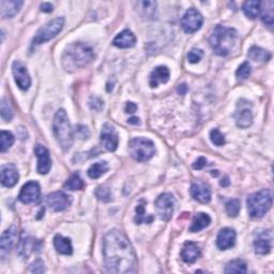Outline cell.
Returning <instances> with one entry per match:
<instances>
[{
	"label": "cell",
	"instance_id": "obj_44",
	"mask_svg": "<svg viewBox=\"0 0 274 274\" xmlns=\"http://www.w3.org/2000/svg\"><path fill=\"white\" fill-rule=\"evenodd\" d=\"M76 134L81 139H86L90 135L88 129L85 126H77L76 127Z\"/></svg>",
	"mask_w": 274,
	"mask_h": 274
},
{
	"label": "cell",
	"instance_id": "obj_3",
	"mask_svg": "<svg viewBox=\"0 0 274 274\" xmlns=\"http://www.w3.org/2000/svg\"><path fill=\"white\" fill-rule=\"evenodd\" d=\"M237 37L236 29L219 25L213 29L209 38V44L217 55L224 57L229 55L234 49Z\"/></svg>",
	"mask_w": 274,
	"mask_h": 274
},
{
	"label": "cell",
	"instance_id": "obj_19",
	"mask_svg": "<svg viewBox=\"0 0 274 274\" xmlns=\"http://www.w3.org/2000/svg\"><path fill=\"white\" fill-rule=\"evenodd\" d=\"M236 231L229 228V227H225L219 230L218 238H217V246L219 249L222 251H225V249L231 248L232 247L235 246L236 243Z\"/></svg>",
	"mask_w": 274,
	"mask_h": 274
},
{
	"label": "cell",
	"instance_id": "obj_15",
	"mask_svg": "<svg viewBox=\"0 0 274 274\" xmlns=\"http://www.w3.org/2000/svg\"><path fill=\"white\" fill-rule=\"evenodd\" d=\"M255 253L259 255L269 254L272 248V232L270 230L261 231L254 240Z\"/></svg>",
	"mask_w": 274,
	"mask_h": 274
},
{
	"label": "cell",
	"instance_id": "obj_4",
	"mask_svg": "<svg viewBox=\"0 0 274 274\" xmlns=\"http://www.w3.org/2000/svg\"><path fill=\"white\" fill-rule=\"evenodd\" d=\"M53 131L56 139L63 150H69L73 145V130L71 127L67 112L64 110H59L53 120Z\"/></svg>",
	"mask_w": 274,
	"mask_h": 274
},
{
	"label": "cell",
	"instance_id": "obj_20",
	"mask_svg": "<svg viewBox=\"0 0 274 274\" xmlns=\"http://www.w3.org/2000/svg\"><path fill=\"white\" fill-rule=\"evenodd\" d=\"M169 69L165 65H160L154 69L149 76V84L151 88H157L160 84H165L169 81Z\"/></svg>",
	"mask_w": 274,
	"mask_h": 274
},
{
	"label": "cell",
	"instance_id": "obj_29",
	"mask_svg": "<svg viewBox=\"0 0 274 274\" xmlns=\"http://www.w3.org/2000/svg\"><path fill=\"white\" fill-rule=\"evenodd\" d=\"M248 59H251L253 61H260V62H267L271 59V53L268 52L261 47L258 46H252L247 53Z\"/></svg>",
	"mask_w": 274,
	"mask_h": 274
},
{
	"label": "cell",
	"instance_id": "obj_39",
	"mask_svg": "<svg viewBox=\"0 0 274 274\" xmlns=\"http://www.w3.org/2000/svg\"><path fill=\"white\" fill-rule=\"evenodd\" d=\"M251 72H252L251 64H249L248 62H243L240 65V67L238 68L237 72H236V75H237L238 79L246 80V79H247L249 75H251Z\"/></svg>",
	"mask_w": 274,
	"mask_h": 274
},
{
	"label": "cell",
	"instance_id": "obj_11",
	"mask_svg": "<svg viewBox=\"0 0 274 274\" xmlns=\"http://www.w3.org/2000/svg\"><path fill=\"white\" fill-rule=\"evenodd\" d=\"M12 72L19 88L22 90H28L31 85V79L25 65L21 61H14L12 64Z\"/></svg>",
	"mask_w": 274,
	"mask_h": 274
},
{
	"label": "cell",
	"instance_id": "obj_26",
	"mask_svg": "<svg viewBox=\"0 0 274 274\" xmlns=\"http://www.w3.org/2000/svg\"><path fill=\"white\" fill-rule=\"evenodd\" d=\"M210 223H211V218L208 216L207 213H204V212L197 213L193 219L192 225H191V227H190V231L191 232L200 231L202 229L207 228L208 226L210 225Z\"/></svg>",
	"mask_w": 274,
	"mask_h": 274
},
{
	"label": "cell",
	"instance_id": "obj_16",
	"mask_svg": "<svg viewBox=\"0 0 274 274\" xmlns=\"http://www.w3.org/2000/svg\"><path fill=\"white\" fill-rule=\"evenodd\" d=\"M17 241H19V230H17L16 226H11L0 238V248H1V253H9L12 248H13Z\"/></svg>",
	"mask_w": 274,
	"mask_h": 274
},
{
	"label": "cell",
	"instance_id": "obj_7",
	"mask_svg": "<svg viewBox=\"0 0 274 274\" xmlns=\"http://www.w3.org/2000/svg\"><path fill=\"white\" fill-rule=\"evenodd\" d=\"M64 26L63 17H56L49 23H46L43 27H41L35 33L34 38L32 39V45L43 44L47 41L55 38L56 35L60 32Z\"/></svg>",
	"mask_w": 274,
	"mask_h": 274
},
{
	"label": "cell",
	"instance_id": "obj_50",
	"mask_svg": "<svg viewBox=\"0 0 274 274\" xmlns=\"http://www.w3.org/2000/svg\"><path fill=\"white\" fill-rule=\"evenodd\" d=\"M221 186H222V187H228V186H229V180H228V178H227V177H225L224 179H222V181H221Z\"/></svg>",
	"mask_w": 274,
	"mask_h": 274
},
{
	"label": "cell",
	"instance_id": "obj_10",
	"mask_svg": "<svg viewBox=\"0 0 274 274\" xmlns=\"http://www.w3.org/2000/svg\"><path fill=\"white\" fill-rule=\"evenodd\" d=\"M41 196V187L37 181H29L26 184H24L20 195L19 199L23 204H34L39 201Z\"/></svg>",
	"mask_w": 274,
	"mask_h": 274
},
{
	"label": "cell",
	"instance_id": "obj_42",
	"mask_svg": "<svg viewBox=\"0 0 274 274\" xmlns=\"http://www.w3.org/2000/svg\"><path fill=\"white\" fill-rule=\"evenodd\" d=\"M89 105H90V107H91L92 110H98V111H100L101 110H102L103 106H104L103 101L101 100V99H99V98H97V97H91L90 101H89Z\"/></svg>",
	"mask_w": 274,
	"mask_h": 274
},
{
	"label": "cell",
	"instance_id": "obj_33",
	"mask_svg": "<svg viewBox=\"0 0 274 274\" xmlns=\"http://www.w3.org/2000/svg\"><path fill=\"white\" fill-rule=\"evenodd\" d=\"M247 266L246 261H243L241 259H235L226 265L225 268V273H247Z\"/></svg>",
	"mask_w": 274,
	"mask_h": 274
},
{
	"label": "cell",
	"instance_id": "obj_6",
	"mask_svg": "<svg viewBox=\"0 0 274 274\" xmlns=\"http://www.w3.org/2000/svg\"><path fill=\"white\" fill-rule=\"evenodd\" d=\"M130 154L138 162H147L156 153L153 141L144 137H136L129 142Z\"/></svg>",
	"mask_w": 274,
	"mask_h": 274
},
{
	"label": "cell",
	"instance_id": "obj_18",
	"mask_svg": "<svg viewBox=\"0 0 274 274\" xmlns=\"http://www.w3.org/2000/svg\"><path fill=\"white\" fill-rule=\"evenodd\" d=\"M0 179H1L2 186L7 188L14 187L15 184L19 182L20 179L19 171H17L15 165L13 164L3 165L1 169H0Z\"/></svg>",
	"mask_w": 274,
	"mask_h": 274
},
{
	"label": "cell",
	"instance_id": "obj_27",
	"mask_svg": "<svg viewBox=\"0 0 274 274\" xmlns=\"http://www.w3.org/2000/svg\"><path fill=\"white\" fill-rule=\"evenodd\" d=\"M146 204L147 202L144 199H140L138 205H137L135 208L136 216L134 218V221H135V224H137V225H140L142 223L150 224L154 219V218L152 216H149V214H147L146 208H145Z\"/></svg>",
	"mask_w": 274,
	"mask_h": 274
},
{
	"label": "cell",
	"instance_id": "obj_49",
	"mask_svg": "<svg viewBox=\"0 0 274 274\" xmlns=\"http://www.w3.org/2000/svg\"><path fill=\"white\" fill-rule=\"evenodd\" d=\"M128 122L130 124H139V118H137V117H132V118H130Z\"/></svg>",
	"mask_w": 274,
	"mask_h": 274
},
{
	"label": "cell",
	"instance_id": "obj_34",
	"mask_svg": "<svg viewBox=\"0 0 274 274\" xmlns=\"http://www.w3.org/2000/svg\"><path fill=\"white\" fill-rule=\"evenodd\" d=\"M85 188V182L82 179L80 174H73L67 182L64 183V189L69 191H80Z\"/></svg>",
	"mask_w": 274,
	"mask_h": 274
},
{
	"label": "cell",
	"instance_id": "obj_37",
	"mask_svg": "<svg viewBox=\"0 0 274 274\" xmlns=\"http://www.w3.org/2000/svg\"><path fill=\"white\" fill-rule=\"evenodd\" d=\"M1 117L4 121H11L13 118V110L11 109V105L9 104V101L2 98L1 100Z\"/></svg>",
	"mask_w": 274,
	"mask_h": 274
},
{
	"label": "cell",
	"instance_id": "obj_48",
	"mask_svg": "<svg viewBox=\"0 0 274 274\" xmlns=\"http://www.w3.org/2000/svg\"><path fill=\"white\" fill-rule=\"evenodd\" d=\"M187 91H188V86L186 84L179 85V87H178V92H179L180 94H186Z\"/></svg>",
	"mask_w": 274,
	"mask_h": 274
},
{
	"label": "cell",
	"instance_id": "obj_2",
	"mask_svg": "<svg viewBox=\"0 0 274 274\" xmlns=\"http://www.w3.org/2000/svg\"><path fill=\"white\" fill-rule=\"evenodd\" d=\"M94 57V52L90 46L82 42L72 43L67 47L63 54L62 65L69 72H73L76 69L86 67L93 60Z\"/></svg>",
	"mask_w": 274,
	"mask_h": 274
},
{
	"label": "cell",
	"instance_id": "obj_41",
	"mask_svg": "<svg viewBox=\"0 0 274 274\" xmlns=\"http://www.w3.org/2000/svg\"><path fill=\"white\" fill-rule=\"evenodd\" d=\"M204 56V52L199 49H192L189 54H188V59H189V62L191 63H197L199 62L200 59Z\"/></svg>",
	"mask_w": 274,
	"mask_h": 274
},
{
	"label": "cell",
	"instance_id": "obj_12",
	"mask_svg": "<svg viewBox=\"0 0 274 274\" xmlns=\"http://www.w3.org/2000/svg\"><path fill=\"white\" fill-rule=\"evenodd\" d=\"M101 142L107 151H115L119 145V137L115 128L110 123H105L101 132Z\"/></svg>",
	"mask_w": 274,
	"mask_h": 274
},
{
	"label": "cell",
	"instance_id": "obj_5",
	"mask_svg": "<svg viewBox=\"0 0 274 274\" xmlns=\"http://www.w3.org/2000/svg\"><path fill=\"white\" fill-rule=\"evenodd\" d=\"M247 211L253 219L263 218L272 206V193L269 190H261L251 194L247 199Z\"/></svg>",
	"mask_w": 274,
	"mask_h": 274
},
{
	"label": "cell",
	"instance_id": "obj_47",
	"mask_svg": "<svg viewBox=\"0 0 274 274\" xmlns=\"http://www.w3.org/2000/svg\"><path fill=\"white\" fill-rule=\"evenodd\" d=\"M41 11L45 12V13H50L53 11V4L51 2H43L41 3Z\"/></svg>",
	"mask_w": 274,
	"mask_h": 274
},
{
	"label": "cell",
	"instance_id": "obj_32",
	"mask_svg": "<svg viewBox=\"0 0 274 274\" xmlns=\"http://www.w3.org/2000/svg\"><path fill=\"white\" fill-rule=\"evenodd\" d=\"M109 170V164L105 161H101V162H97L92 164L88 169V176L91 179H98L101 176H103L105 172Z\"/></svg>",
	"mask_w": 274,
	"mask_h": 274
},
{
	"label": "cell",
	"instance_id": "obj_24",
	"mask_svg": "<svg viewBox=\"0 0 274 274\" xmlns=\"http://www.w3.org/2000/svg\"><path fill=\"white\" fill-rule=\"evenodd\" d=\"M23 3L24 2L20 1V0H12V1L2 0V1L0 2L1 15L4 17V19H12V17H14L17 13H19Z\"/></svg>",
	"mask_w": 274,
	"mask_h": 274
},
{
	"label": "cell",
	"instance_id": "obj_46",
	"mask_svg": "<svg viewBox=\"0 0 274 274\" xmlns=\"http://www.w3.org/2000/svg\"><path fill=\"white\" fill-rule=\"evenodd\" d=\"M137 110V105L133 102H128L127 105H126V112H128V114H133V112H135Z\"/></svg>",
	"mask_w": 274,
	"mask_h": 274
},
{
	"label": "cell",
	"instance_id": "obj_17",
	"mask_svg": "<svg viewBox=\"0 0 274 274\" xmlns=\"http://www.w3.org/2000/svg\"><path fill=\"white\" fill-rule=\"evenodd\" d=\"M190 192L192 197L201 204H208L211 200V190L209 186L204 182H194L191 186Z\"/></svg>",
	"mask_w": 274,
	"mask_h": 274
},
{
	"label": "cell",
	"instance_id": "obj_8",
	"mask_svg": "<svg viewBox=\"0 0 274 274\" xmlns=\"http://www.w3.org/2000/svg\"><path fill=\"white\" fill-rule=\"evenodd\" d=\"M202 23H204V17L199 11L191 8L184 13L181 20V26L187 33H194L201 28Z\"/></svg>",
	"mask_w": 274,
	"mask_h": 274
},
{
	"label": "cell",
	"instance_id": "obj_45",
	"mask_svg": "<svg viewBox=\"0 0 274 274\" xmlns=\"http://www.w3.org/2000/svg\"><path fill=\"white\" fill-rule=\"evenodd\" d=\"M206 165H207V160H206V158L200 157V158H198V159L196 160L195 162H194V164H193V168L199 170V169L204 168Z\"/></svg>",
	"mask_w": 274,
	"mask_h": 274
},
{
	"label": "cell",
	"instance_id": "obj_36",
	"mask_svg": "<svg viewBox=\"0 0 274 274\" xmlns=\"http://www.w3.org/2000/svg\"><path fill=\"white\" fill-rule=\"evenodd\" d=\"M226 212H227L228 216L230 218H236L238 217V214L240 212L241 209V204L239 199H230L227 202H226Z\"/></svg>",
	"mask_w": 274,
	"mask_h": 274
},
{
	"label": "cell",
	"instance_id": "obj_22",
	"mask_svg": "<svg viewBox=\"0 0 274 274\" xmlns=\"http://www.w3.org/2000/svg\"><path fill=\"white\" fill-rule=\"evenodd\" d=\"M112 44L119 47V49H130L136 44V37L135 34L129 30V29H124L112 41Z\"/></svg>",
	"mask_w": 274,
	"mask_h": 274
},
{
	"label": "cell",
	"instance_id": "obj_9",
	"mask_svg": "<svg viewBox=\"0 0 274 274\" xmlns=\"http://www.w3.org/2000/svg\"><path fill=\"white\" fill-rule=\"evenodd\" d=\"M156 208L158 214L163 221H169L174 213L175 198L170 193L161 194L156 200Z\"/></svg>",
	"mask_w": 274,
	"mask_h": 274
},
{
	"label": "cell",
	"instance_id": "obj_21",
	"mask_svg": "<svg viewBox=\"0 0 274 274\" xmlns=\"http://www.w3.org/2000/svg\"><path fill=\"white\" fill-rule=\"evenodd\" d=\"M200 256V248L195 242L188 241L181 249V258L186 264H194Z\"/></svg>",
	"mask_w": 274,
	"mask_h": 274
},
{
	"label": "cell",
	"instance_id": "obj_1",
	"mask_svg": "<svg viewBox=\"0 0 274 274\" xmlns=\"http://www.w3.org/2000/svg\"><path fill=\"white\" fill-rule=\"evenodd\" d=\"M103 256L109 272L126 274L137 270V257L133 246L121 230L112 229L104 236Z\"/></svg>",
	"mask_w": 274,
	"mask_h": 274
},
{
	"label": "cell",
	"instance_id": "obj_38",
	"mask_svg": "<svg viewBox=\"0 0 274 274\" xmlns=\"http://www.w3.org/2000/svg\"><path fill=\"white\" fill-rule=\"evenodd\" d=\"M95 196H97L98 199L102 200L104 202H109L111 200L110 190L105 186H101L97 189V191H95Z\"/></svg>",
	"mask_w": 274,
	"mask_h": 274
},
{
	"label": "cell",
	"instance_id": "obj_35",
	"mask_svg": "<svg viewBox=\"0 0 274 274\" xmlns=\"http://www.w3.org/2000/svg\"><path fill=\"white\" fill-rule=\"evenodd\" d=\"M14 144V135L9 131H1L0 133V151L5 152Z\"/></svg>",
	"mask_w": 274,
	"mask_h": 274
},
{
	"label": "cell",
	"instance_id": "obj_30",
	"mask_svg": "<svg viewBox=\"0 0 274 274\" xmlns=\"http://www.w3.org/2000/svg\"><path fill=\"white\" fill-rule=\"evenodd\" d=\"M261 3L265 5V8H263L260 4L261 20H263V23L265 24L266 26L271 28L273 26V7H274V3H273V1H266V2H261Z\"/></svg>",
	"mask_w": 274,
	"mask_h": 274
},
{
	"label": "cell",
	"instance_id": "obj_43",
	"mask_svg": "<svg viewBox=\"0 0 274 274\" xmlns=\"http://www.w3.org/2000/svg\"><path fill=\"white\" fill-rule=\"evenodd\" d=\"M44 271V263L41 259L35 260L30 267V272L32 273H43Z\"/></svg>",
	"mask_w": 274,
	"mask_h": 274
},
{
	"label": "cell",
	"instance_id": "obj_28",
	"mask_svg": "<svg viewBox=\"0 0 274 274\" xmlns=\"http://www.w3.org/2000/svg\"><path fill=\"white\" fill-rule=\"evenodd\" d=\"M35 248H39L35 244V241L32 238H24L19 243V247H17V251H19V255L23 258H28L29 255H30Z\"/></svg>",
	"mask_w": 274,
	"mask_h": 274
},
{
	"label": "cell",
	"instance_id": "obj_25",
	"mask_svg": "<svg viewBox=\"0 0 274 274\" xmlns=\"http://www.w3.org/2000/svg\"><path fill=\"white\" fill-rule=\"evenodd\" d=\"M54 247L59 254L72 255L73 253L72 242L69 238H64L61 235H56L54 237Z\"/></svg>",
	"mask_w": 274,
	"mask_h": 274
},
{
	"label": "cell",
	"instance_id": "obj_13",
	"mask_svg": "<svg viewBox=\"0 0 274 274\" xmlns=\"http://www.w3.org/2000/svg\"><path fill=\"white\" fill-rule=\"evenodd\" d=\"M46 202L53 210L59 212L67 209L71 205V202H72V198H71V196L61 192V191H57V192H53L47 196Z\"/></svg>",
	"mask_w": 274,
	"mask_h": 274
},
{
	"label": "cell",
	"instance_id": "obj_14",
	"mask_svg": "<svg viewBox=\"0 0 274 274\" xmlns=\"http://www.w3.org/2000/svg\"><path fill=\"white\" fill-rule=\"evenodd\" d=\"M34 153L38 158V167L37 170L41 175L49 174L52 168V160L49 149L43 145L38 144L34 148Z\"/></svg>",
	"mask_w": 274,
	"mask_h": 274
},
{
	"label": "cell",
	"instance_id": "obj_31",
	"mask_svg": "<svg viewBox=\"0 0 274 274\" xmlns=\"http://www.w3.org/2000/svg\"><path fill=\"white\" fill-rule=\"evenodd\" d=\"M242 10L248 19L255 20L260 13V1H257V0L246 1L242 5Z\"/></svg>",
	"mask_w": 274,
	"mask_h": 274
},
{
	"label": "cell",
	"instance_id": "obj_40",
	"mask_svg": "<svg viewBox=\"0 0 274 274\" xmlns=\"http://www.w3.org/2000/svg\"><path fill=\"white\" fill-rule=\"evenodd\" d=\"M210 139L212 141V144H214L218 147H222L225 145V137L218 129L211 130Z\"/></svg>",
	"mask_w": 274,
	"mask_h": 274
},
{
	"label": "cell",
	"instance_id": "obj_23",
	"mask_svg": "<svg viewBox=\"0 0 274 274\" xmlns=\"http://www.w3.org/2000/svg\"><path fill=\"white\" fill-rule=\"evenodd\" d=\"M242 105V104H241ZM237 126L241 129H247L253 123V114L247 106H241L235 114Z\"/></svg>",
	"mask_w": 274,
	"mask_h": 274
}]
</instances>
